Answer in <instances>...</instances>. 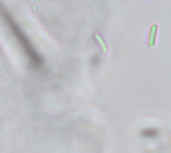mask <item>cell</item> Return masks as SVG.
<instances>
[{
    "instance_id": "1",
    "label": "cell",
    "mask_w": 171,
    "mask_h": 153,
    "mask_svg": "<svg viewBox=\"0 0 171 153\" xmlns=\"http://www.w3.org/2000/svg\"><path fill=\"white\" fill-rule=\"evenodd\" d=\"M157 24H152L149 29V33H148V46L149 47H154L155 46V42H156V34H157Z\"/></svg>"
},
{
    "instance_id": "2",
    "label": "cell",
    "mask_w": 171,
    "mask_h": 153,
    "mask_svg": "<svg viewBox=\"0 0 171 153\" xmlns=\"http://www.w3.org/2000/svg\"><path fill=\"white\" fill-rule=\"evenodd\" d=\"M94 37L96 38V40H97L98 42L100 43V45H101V47H102V49H103V51H104L105 53L108 51V49H107V46H106V44H105V42L103 41V39L101 38V36H99L98 34H95L94 35Z\"/></svg>"
}]
</instances>
